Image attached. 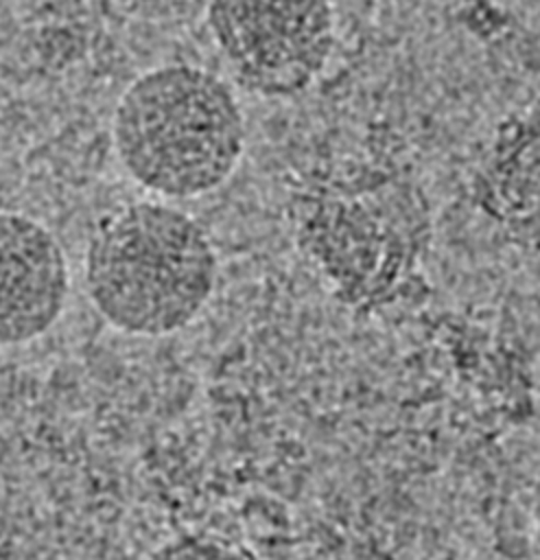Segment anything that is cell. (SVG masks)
<instances>
[{
	"label": "cell",
	"instance_id": "cell-1",
	"mask_svg": "<svg viewBox=\"0 0 540 560\" xmlns=\"http://www.w3.org/2000/svg\"><path fill=\"white\" fill-rule=\"evenodd\" d=\"M216 254L186 212L138 201L103 217L85 249V289L118 330L160 337L190 324L212 295Z\"/></svg>",
	"mask_w": 540,
	"mask_h": 560
},
{
	"label": "cell",
	"instance_id": "cell-2",
	"mask_svg": "<svg viewBox=\"0 0 540 560\" xmlns=\"http://www.w3.org/2000/svg\"><path fill=\"white\" fill-rule=\"evenodd\" d=\"M114 147L146 190L181 199L221 186L245 147V120L232 88L216 74L168 63L140 74L120 96Z\"/></svg>",
	"mask_w": 540,
	"mask_h": 560
},
{
	"label": "cell",
	"instance_id": "cell-3",
	"mask_svg": "<svg viewBox=\"0 0 540 560\" xmlns=\"http://www.w3.org/2000/svg\"><path fill=\"white\" fill-rule=\"evenodd\" d=\"M206 22L234 79L271 98L304 92L334 46L330 0H208Z\"/></svg>",
	"mask_w": 540,
	"mask_h": 560
},
{
	"label": "cell",
	"instance_id": "cell-4",
	"mask_svg": "<svg viewBox=\"0 0 540 560\" xmlns=\"http://www.w3.org/2000/svg\"><path fill=\"white\" fill-rule=\"evenodd\" d=\"M68 262L57 238L35 219L0 212V346L46 332L68 300Z\"/></svg>",
	"mask_w": 540,
	"mask_h": 560
},
{
	"label": "cell",
	"instance_id": "cell-5",
	"mask_svg": "<svg viewBox=\"0 0 540 560\" xmlns=\"http://www.w3.org/2000/svg\"><path fill=\"white\" fill-rule=\"evenodd\" d=\"M149 560H260L251 549L219 536H181L160 547Z\"/></svg>",
	"mask_w": 540,
	"mask_h": 560
},
{
	"label": "cell",
	"instance_id": "cell-6",
	"mask_svg": "<svg viewBox=\"0 0 540 560\" xmlns=\"http://www.w3.org/2000/svg\"><path fill=\"white\" fill-rule=\"evenodd\" d=\"M533 540H536V547L540 553V486H538V492L533 499Z\"/></svg>",
	"mask_w": 540,
	"mask_h": 560
}]
</instances>
